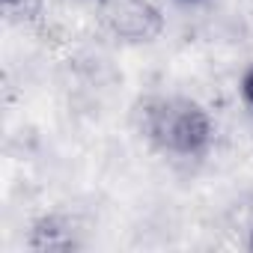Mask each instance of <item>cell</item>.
Here are the masks:
<instances>
[{
  "label": "cell",
  "mask_w": 253,
  "mask_h": 253,
  "mask_svg": "<svg viewBox=\"0 0 253 253\" xmlns=\"http://www.w3.org/2000/svg\"><path fill=\"white\" fill-rule=\"evenodd\" d=\"M146 137L155 149L176 158H197L211 146L214 125L211 116L191 98H158L143 116Z\"/></svg>",
  "instance_id": "cell-1"
},
{
  "label": "cell",
  "mask_w": 253,
  "mask_h": 253,
  "mask_svg": "<svg viewBox=\"0 0 253 253\" xmlns=\"http://www.w3.org/2000/svg\"><path fill=\"white\" fill-rule=\"evenodd\" d=\"M241 95H244L247 107L253 110V66H250V72H247V75H244V81H241Z\"/></svg>",
  "instance_id": "cell-2"
}]
</instances>
